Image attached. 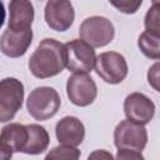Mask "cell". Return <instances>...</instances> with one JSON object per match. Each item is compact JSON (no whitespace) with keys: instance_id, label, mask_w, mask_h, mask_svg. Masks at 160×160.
<instances>
[{"instance_id":"cell-1","label":"cell","mask_w":160,"mask_h":160,"mask_svg":"<svg viewBox=\"0 0 160 160\" xmlns=\"http://www.w3.org/2000/svg\"><path fill=\"white\" fill-rule=\"evenodd\" d=\"M66 68L65 44L46 38L41 40L29 59V70L38 79H48Z\"/></svg>"},{"instance_id":"cell-2","label":"cell","mask_w":160,"mask_h":160,"mask_svg":"<svg viewBox=\"0 0 160 160\" xmlns=\"http://www.w3.org/2000/svg\"><path fill=\"white\" fill-rule=\"evenodd\" d=\"M61 105L59 92L50 86L35 88L28 96L26 108L31 118L42 121L56 115Z\"/></svg>"},{"instance_id":"cell-3","label":"cell","mask_w":160,"mask_h":160,"mask_svg":"<svg viewBox=\"0 0 160 160\" xmlns=\"http://www.w3.org/2000/svg\"><path fill=\"white\" fill-rule=\"evenodd\" d=\"M79 35L80 39L88 42L91 48H102L112 41L115 28L108 18L90 16L81 22Z\"/></svg>"},{"instance_id":"cell-4","label":"cell","mask_w":160,"mask_h":160,"mask_svg":"<svg viewBox=\"0 0 160 160\" xmlns=\"http://www.w3.org/2000/svg\"><path fill=\"white\" fill-rule=\"evenodd\" d=\"M66 69L74 74H89L95 69L96 54L94 48L81 39H75L65 44Z\"/></svg>"},{"instance_id":"cell-5","label":"cell","mask_w":160,"mask_h":160,"mask_svg":"<svg viewBox=\"0 0 160 160\" xmlns=\"http://www.w3.org/2000/svg\"><path fill=\"white\" fill-rule=\"evenodd\" d=\"M24 101V85L15 78H5L0 82V121L14 119Z\"/></svg>"},{"instance_id":"cell-6","label":"cell","mask_w":160,"mask_h":160,"mask_svg":"<svg viewBox=\"0 0 160 160\" xmlns=\"http://www.w3.org/2000/svg\"><path fill=\"white\" fill-rule=\"evenodd\" d=\"M95 71L105 82L116 85L125 80L129 68L124 55L116 51H105L96 58Z\"/></svg>"},{"instance_id":"cell-7","label":"cell","mask_w":160,"mask_h":160,"mask_svg":"<svg viewBox=\"0 0 160 160\" xmlns=\"http://www.w3.org/2000/svg\"><path fill=\"white\" fill-rule=\"evenodd\" d=\"M114 142L118 149L141 151L148 144V131L144 125L126 119L116 125L114 130Z\"/></svg>"},{"instance_id":"cell-8","label":"cell","mask_w":160,"mask_h":160,"mask_svg":"<svg viewBox=\"0 0 160 160\" xmlns=\"http://www.w3.org/2000/svg\"><path fill=\"white\" fill-rule=\"evenodd\" d=\"M66 95L74 105L84 108L95 101L98 88L89 74H72L66 82Z\"/></svg>"},{"instance_id":"cell-9","label":"cell","mask_w":160,"mask_h":160,"mask_svg":"<svg viewBox=\"0 0 160 160\" xmlns=\"http://www.w3.org/2000/svg\"><path fill=\"white\" fill-rule=\"evenodd\" d=\"M44 19L51 30L59 32L66 31L75 20L74 6L66 0H50L44 9Z\"/></svg>"},{"instance_id":"cell-10","label":"cell","mask_w":160,"mask_h":160,"mask_svg":"<svg viewBox=\"0 0 160 160\" xmlns=\"http://www.w3.org/2000/svg\"><path fill=\"white\" fill-rule=\"evenodd\" d=\"M28 141V126L11 122L1 129L0 160H11L14 152H22Z\"/></svg>"},{"instance_id":"cell-11","label":"cell","mask_w":160,"mask_h":160,"mask_svg":"<svg viewBox=\"0 0 160 160\" xmlns=\"http://www.w3.org/2000/svg\"><path fill=\"white\" fill-rule=\"evenodd\" d=\"M124 112L128 120L146 125L155 115V104L142 92H131L125 98Z\"/></svg>"},{"instance_id":"cell-12","label":"cell","mask_w":160,"mask_h":160,"mask_svg":"<svg viewBox=\"0 0 160 160\" xmlns=\"http://www.w3.org/2000/svg\"><path fill=\"white\" fill-rule=\"evenodd\" d=\"M32 41V30L25 31H14L4 30L0 38V50L5 56L9 58H20L22 56Z\"/></svg>"},{"instance_id":"cell-13","label":"cell","mask_w":160,"mask_h":160,"mask_svg":"<svg viewBox=\"0 0 160 160\" xmlns=\"http://www.w3.org/2000/svg\"><path fill=\"white\" fill-rule=\"evenodd\" d=\"M34 5L28 0H11L9 2L8 28L14 31L30 30L34 21Z\"/></svg>"},{"instance_id":"cell-14","label":"cell","mask_w":160,"mask_h":160,"mask_svg":"<svg viewBox=\"0 0 160 160\" xmlns=\"http://www.w3.org/2000/svg\"><path fill=\"white\" fill-rule=\"evenodd\" d=\"M56 139L61 145L79 146L85 138V126L76 116H65L55 126Z\"/></svg>"},{"instance_id":"cell-15","label":"cell","mask_w":160,"mask_h":160,"mask_svg":"<svg viewBox=\"0 0 160 160\" xmlns=\"http://www.w3.org/2000/svg\"><path fill=\"white\" fill-rule=\"evenodd\" d=\"M28 126V141L22 150L28 155H38L44 152L50 142V136L46 129L39 124H30Z\"/></svg>"},{"instance_id":"cell-16","label":"cell","mask_w":160,"mask_h":160,"mask_svg":"<svg viewBox=\"0 0 160 160\" xmlns=\"http://www.w3.org/2000/svg\"><path fill=\"white\" fill-rule=\"evenodd\" d=\"M138 46L146 58L160 60V36L145 30L138 39Z\"/></svg>"},{"instance_id":"cell-17","label":"cell","mask_w":160,"mask_h":160,"mask_svg":"<svg viewBox=\"0 0 160 160\" xmlns=\"http://www.w3.org/2000/svg\"><path fill=\"white\" fill-rule=\"evenodd\" d=\"M144 25L146 31L160 36V1H151V5L145 14Z\"/></svg>"},{"instance_id":"cell-18","label":"cell","mask_w":160,"mask_h":160,"mask_svg":"<svg viewBox=\"0 0 160 160\" xmlns=\"http://www.w3.org/2000/svg\"><path fill=\"white\" fill-rule=\"evenodd\" d=\"M80 150L74 146L68 145H59L54 149H51L44 160H79L80 159Z\"/></svg>"},{"instance_id":"cell-19","label":"cell","mask_w":160,"mask_h":160,"mask_svg":"<svg viewBox=\"0 0 160 160\" xmlns=\"http://www.w3.org/2000/svg\"><path fill=\"white\" fill-rule=\"evenodd\" d=\"M110 4L116 8L120 12L124 14H134L138 11V9L141 6L142 1L138 0V1H129V0H122V1H110Z\"/></svg>"},{"instance_id":"cell-20","label":"cell","mask_w":160,"mask_h":160,"mask_svg":"<svg viewBox=\"0 0 160 160\" xmlns=\"http://www.w3.org/2000/svg\"><path fill=\"white\" fill-rule=\"evenodd\" d=\"M146 78H148L149 85H150L154 90H156L158 92H160V61L152 64V65L148 69Z\"/></svg>"},{"instance_id":"cell-21","label":"cell","mask_w":160,"mask_h":160,"mask_svg":"<svg viewBox=\"0 0 160 160\" xmlns=\"http://www.w3.org/2000/svg\"><path fill=\"white\" fill-rule=\"evenodd\" d=\"M115 160H145L141 151L130 149H118Z\"/></svg>"},{"instance_id":"cell-22","label":"cell","mask_w":160,"mask_h":160,"mask_svg":"<svg viewBox=\"0 0 160 160\" xmlns=\"http://www.w3.org/2000/svg\"><path fill=\"white\" fill-rule=\"evenodd\" d=\"M88 160H115V158L110 151L104 149H98L90 152V155L88 156Z\"/></svg>"}]
</instances>
